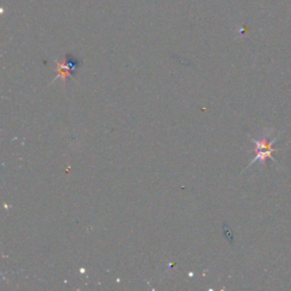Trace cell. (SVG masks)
Returning a JSON list of instances; mask_svg holds the SVG:
<instances>
[{"label": "cell", "mask_w": 291, "mask_h": 291, "mask_svg": "<svg viewBox=\"0 0 291 291\" xmlns=\"http://www.w3.org/2000/svg\"><path fill=\"white\" fill-rule=\"evenodd\" d=\"M270 133L265 134L261 140H255L253 139L254 143L256 144V157L254 158V161L251 162L250 165H253L255 162H261L263 165H265V162L268 158H271L272 161L276 163V159L273 157V153L276 152V149L273 148L274 142L278 140V137H275L274 139L270 140Z\"/></svg>", "instance_id": "cell-1"}]
</instances>
